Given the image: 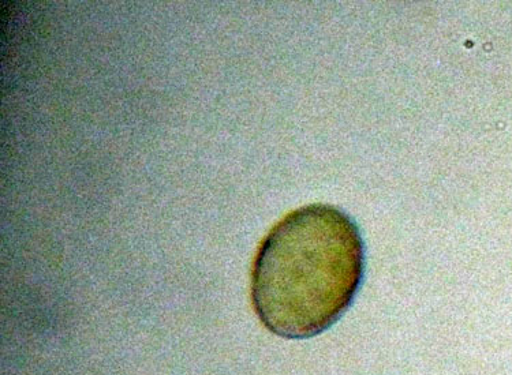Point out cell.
<instances>
[{"mask_svg": "<svg viewBox=\"0 0 512 375\" xmlns=\"http://www.w3.org/2000/svg\"><path fill=\"white\" fill-rule=\"evenodd\" d=\"M364 272V240L354 220L336 206H302L271 228L254 255V313L276 336L310 339L346 313Z\"/></svg>", "mask_w": 512, "mask_h": 375, "instance_id": "obj_1", "label": "cell"}]
</instances>
